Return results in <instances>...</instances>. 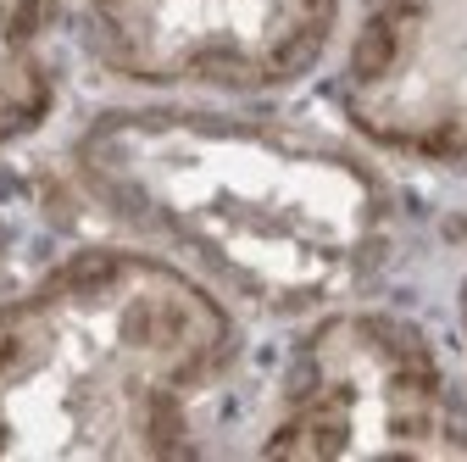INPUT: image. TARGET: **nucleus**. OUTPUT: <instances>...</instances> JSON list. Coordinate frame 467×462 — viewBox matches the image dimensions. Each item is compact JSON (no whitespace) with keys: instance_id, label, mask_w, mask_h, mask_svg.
<instances>
[{"instance_id":"nucleus-4","label":"nucleus","mask_w":467,"mask_h":462,"mask_svg":"<svg viewBox=\"0 0 467 462\" xmlns=\"http://www.w3.org/2000/svg\"><path fill=\"white\" fill-rule=\"evenodd\" d=\"M345 23V0H84L100 73L140 89L273 95L312 79Z\"/></svg>"},{"instance_id":"nucleus-2","label":"nucleus","mask_w":467,"mask_h":462,"mask_svg":"<svg viewBox=\"0 0 467 462\" xmlns=\"http://www.w3.org/2000/svg\"><path fill=\"white\" fill-rule=\"evenodd\" d=\"M240 318L150 246H84L0 301V457H184Z\"/></svg>"},{"instance_id":"nucleus-1","label":"nucleus","mask_w":467,"mask_h":462,"mask_svg":"<svg viewBox=\"0 0 467 462\" xmlns=\"http://www.w3.org/2000/svg\"><path fill=\"white\" fill-rule=\"evenodd\" d=\"M78 190L234 307L317 318L389 268L384 167L328 134L212 106H111L67 151Z\"/></svg>"},{"instance_id":"nucleus-8","label":"nucleus","mask_w":467,"mask_h":462,"mask_svg":"<svg viewBox=\"0 0 467 462\" xmlns=\"http://www.w3.org/2000/svg\"><path fill=\"white\" fill-rule=\"evenodd\" d=\"M0 257H6V217H0Z\"/></svg>"},{"instance_id":"nucleus-6","label":"nucleus","mask_w":467,"mask_h":462,"mask_svg":"<svg viewBox=\"0 0 467 462\" xmlns=\"http://www.w3.org/2000/svg\"><path fill=\"white\" fill-rule=\"evenodd\" d=\"M73 0H0V151L34 140L62 106Z\"/></svg>"},{"instance_id":"nucleus-3","label":"nucleus","mask_w":467,"mask_h":462,"mask_svg":"<svg viewBox=\"0 0 467 462\" xmlns=\"http://www.w3.org/2000/svg\"><path fill=\"white\" fill-rule=\"evenodd\" d=\"M256 451L467 457V407L418 318L345 301L296 340Z\"/></svg>"},{"instance_id":"nucleus-5","label":"nucleus","mask_w":467,"mask_h":462,"mask_svg":"<svg viewBox=\"0 0 467 462\" xmlns=\"http://www.w3.org/2000/svg\"><path fill=\"white\" fill-rule=\"evenodd\" d=\"M334 106L373 151L467 167V0H357Z\"/></svg>"},{"instance_id":"nucleus-7","label":"nucleus","mask_w":467,"mask_h":462,"mask_svg":"<svg viewBox=\"0 0 467 462\" xmlns=\"http://www.w3.org/2000/svg\"><path fill=\"white\" fill-rule=\"evenodd\" d=\"M456 318H462V340H467V278H462V290H456Z\"/></svg>"}]
</instances>
